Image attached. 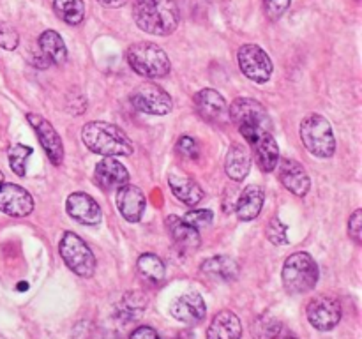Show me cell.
Instances as JSON below:
<instances>
[{
    "instance_id": "6da1fadb",
    "label": "cell",
    "mask_w": 362,
    "mask_h": 339,
    "mask_svg": "<svg viewBox=\"0 0 362 339\" xmlns=\"http://www.w3.org/2000/svg\"><path fill=\"white\" fill-rule=\"evenodd\" d=\"M133 18L141 30L159 37L179 27V9L173 0H133Z\"/></svg>"
},
{
    "instance_id": "7a4b0ae2",
    "label": "cell",
    "mask_w": 362,
    "mask_h": 339,
    "mask_svg": "<svg viewBox=\"0 0 362 339\" xmlns=\"http://www.w3.org/2000/svg\"><path fill=\"white\" fill-rule=\"evenodd\" d=\"M81 140L88 150L105 157H117V155L127 157L133 154V143L129 136L115 124L101 122V120L85 124L81 129Z\"/></svg>"
},
{
    "instance_id": "3957f363",
    "label": "cell",
    "mask_w": 362,
    "mask_h": 339,
    "mask_svg": "<svg viewBox=\"0 0 362 339\" xmlns=\"http://www.w3.org/2000/svg\"><path fill=\"white\" fill-rule=\"evenodd\" d=\"M228 119L237 126L247 143L264 133H272V120L262 102L251 97H239L228 109Z\"/></svg>"
},
{
    "instance_id": "277c9868",
    "label": "cell",
    "mask_w": 362,
    "mask_h": 339,
    "mask_svg": "<svg viewBox=\"0 0 362 339\" xmlns=\"http://www.w3.org/2000/svg\"><path fill=\"white\" fill-rule=\"evenodd\" d=\"M318 265L310 253L297 251L290 254L283 265V286L292 295L308 293L317 286L318 282Z\"/></svg>"
},
{
    "instance_id": "5b68a950",
    "label": "cell",
    "mask_w": 362,
    "mask_h": 339,
    "mask_svg": "<svg viewBox=\"0 0 362 339\" xmlns=\"http://www.w3.org/2000/svg\"><path fill=\"white\" fill-rule=\"evenodd\" d=\"M300 140L315 157L327 159L336 152V138L329 120L320 113H310L300 122Z\"/></svg>"
},
{
    "instance_id": "8992f818",
    "label": "cell",
    "mask_w": 362,
    "mask_h": 339,
    "mask_svg": "<svg viewBox=\"0 0 362 339\" xmlns=\"http://www.w3.org/2000/svg\"><path fill=\"white\" fill-rule=\"evenodd\" d=\"M127 62L131 69L145 78H165L170 73L168 55L163 48H159L154 42H136L127 49Z\"/></svg>"
},
{
    "instance_id": "52a82bcc",
    "label": "cell",
    "mask_w": 362,
    "mask_h": 339,
    "mask_svg": "<svg viewBox=\"0 0 362 339\" xmlns=\"http://www.w3.org/2000/svg\"><path fill=\"white\" fill-rule=\"evenodd\" d=\"M60 256H62L64 263L67 268L74 272L80 278H90L95 272V256L87 246L80 235L73 232L64 233L62 240H60Z\"/></svg>"
},
{
    "instance_id": "ba28073f",
    "label": "cell",
    "mask_w": 362,
    "mask_h": 339,
    "mask_svg": "<svg viewBox=\"0 0 362 339\" xmlns=\"http://www.w3.org/2000/svg\"><path fill=\"white\" fill-rule=\"evenodd\" d=\"M131 102L134 108L148 115H168L173 108V101L168 92L152 81H144L131 92Z\"/></svg>"
},
{
    "instance_id": "9c48e42d",
    "label": "cell",
    "mask_w": 362,
    "mask_h": 339,
    "mask_svg": "<svg viewBox=\"0 0 362 339\" xmlns=\"http://www.w3.org/2000/svg\"><path fill=\"white\" fill-rule=\"evenodd\" d=\"M239 66L246 78L257 83H265L272 76V62L264 48L257 44H244L239 49Z\"/></svg>"
},
{
    "instance_id": "30bf717a",
    "label": "cell",
    "mask_w": 362,
    "mask_h": 339,
    "mask_svg": "<svg viewBox=\"0 0 362 339\" xmlns=\"http://www.w3.org/2000/svg\"><path fill=\"white\" fill-rule=\"evenodd\" d=\"M306 314L310 323L317 331L327 332L332 331L339 323V320H341V306H339L338 299H334V297L320 295L315 297L308 304Z\"/></svg>"
},
{
    "instance_id": "8fae6325",
    "label": "cell",
    "mask_w": 362,
    "mask_h": 339,
    "mask_svg": "<svg viewBox=\"0 0 362 339\" xmlns=\"http://www.w3.org/2000/svg\"><path fill=\"white\" fill-rule=\"evenodd\" d=\"M34 210V198L18 184H0V212L11 218H27Z\"/></svg>"
},
{
    "instance_id": "7c38bea8",
    "label": "cell",
    "mask_w": 362,
    "mask_h": 339,
    "mask_svg": "<svg viewBox=\"0 0 362 339\" xmlns=\"http://www.w3.org/2000/svg\"><path fill=\"white\" fill-rule=\"evenodd\" d=\"M194 108H197L198 115L209 124L214 126H221L228 120V108H226V101L218 90L214 88H204L194 95Z\"/></svg>"
},
{
    "instance_id": "4fadbf2b",
    "label": "cell",
    "mask_w": 362,
    "mask_h": 339,
    "mask_svg": "<svg viewBox=\"0 0 362 339\" xmlns=\"http://www.w3.org/2000/svg\"><path fill=\"white\" fill-rule=\"evenodd\" d=\"M27 120L30 122V126L34 127L35 134H37L39 141H41L42 148H45L46 155H48L49 161L55 166H60L64 161V145L60 140L59 133L55 131V127L48 122L46 119H42L37 113H28Z\"/></svg>"
},
{
    "instance_id": "5bb4252c",
    "label": "cell",
    "mask_w": 362,
    "mask_h": 339,
    "mask_svg": "<svg viewBox=\"0 0 362 339\" xmlns=\"http://www.w3.org/2000/svg\"><path fill=\"white\" fill-rule=\"evenodd\" d=\"M170 311H172V316L175 320L182 321L186 325H197L207 314V306H205V300L200 293L189 292L177 297Z\"/></svg>"
},
{
    "instance_id": "9a60e30c",
    "label": "cell",
    "mask_w": 362,
    "mask_h": 339,
    "mask_svg": "<svg viewBox=\"0 0 362 339\" xmlns=\"http://www.w3.org/2000/svg\"><path fill=\"white\" fill-rule=\"evenodd\" d=\"M94 180L103 191L120 189L122 186L129 184V172L115 157H103L95 165Z\"/></svg>"
},
{
    "instance_id": "2e32d148",
    "label": "cell",
    "mask_w": 362,
    "mask_h": 339,
    "mask_svg": "<svg viewBox=\"0 0 362 339\" xmlns=\"http://www.w3.org/2000/svg\"><path fill=\"white\" fill-rule=\"evenodd\" d=\"M66 210L74 221L85 226H95L101 222V207L98 201L87 193H73L69 194L66 201Z\"/></svg>"
},
{
    "instance_id": "e0dca14e",
    "label": "cell",
    "mask_w": 362,
    "mask_h": 339,
    "mask_svg": "<svg viewBox=\"0 0 362 339\" xmlns=\"http://www.w3.org/2000/svg\"><path fill=\"white\" fill-rule=\"evenodd\" d=\"M279 180L283 186L296 196L304 198L310 193L311 179L306 173L304 166L300 162L293 161V159H283L279 165Z\"/></svg>"
},
{
    "instance_id": "ac0fdd59",
    "label": "cell",
    "mask_w": 362,
    "mask_h": 339,
    "mask_svg": "<svg viewBox=\"0 0 362 339\" xmlns=\"http://www.w3.org/2000/svg\"><path fill=\"white\" fill-rule=\"evenodd\" d=\"M145 194L140 187L133 184H126L120 189H117V207L122 218L129 222H138L145 210Z\"/></svg>"
},
{
    "instance_id": "d6986e66",
    "label": "cell",
    "mask_w": 362,
    "mask_h": 339,
    "mask_svg": "<svg viewBox=\"0 0 362 339\" xmlns=\"http://www.w3.org/2000/svg\"><path fill=\"white\" fill-rule=\"evenodd\" d=\"M250 145L262 172L265 173L274 172L276 166H278L279 162V147L274 134L264 133L262 136H258L257 140L251 141Z\"/></svg>"
},
{
    "instance_id": "ffe728a7",
    "label": "cell",
    "mask_w": 362,
    "mask_h": 339,
    "mask_svg": "<svg viewBox=\"0 0 362 339\" xmlns=\"http://www.w3.org/2000/svg\"><path fill=\"white\" fill-rule=\"evenodd\" d=\"M243 323L232 311H219L207 328V339H240Z\"/></svg>"
},
{
    "instance_id": "44dd1931",
    "label": "cell",
    "mask_w": 362,
    "mask_h": 339,
    "mask_svg": "<svg viewBox=\"0 0 362 339\" xmlns=\"http://www.w3.org/2000/svg\"><path fill=\"white\" fill-rule=\"evenodd\" d=\"M168 184L172 193L187 207H194L204 200V189L191 177L182 175V173H170Z\"/></svg>"
},
{
    "instance_id": "7402d4cb",
    "label": "cell",
    "mask_w": 362,
    "mask_h": 339,
    "mask_svg": "<svg viewBox=\"0 0 362 339\" xmlns=\"http://www.w3.org/2000/svg\"><path fill=\"white\" fill-rule=\"evenodd\" d=\"M265 203V193L260 186H247L237 200L235 214L240 221H253L260 215Z\"/></svg>"
},
{
    "instance_id": "603a6c76",
    "label": "cell",
    "mask_w": 362,
    "mask_h": 339,
    "mask_svg": "<svg viewBox=\"0 0 362 339\" xmlns=\"http://www.w3.org/2000/svg\"><path fill=\"white\" fill-rule=\"evenodd\" d=\"M166 226H168V232L172 235L173 242L177 244V247L182 251H194L200 246V233L194 226L187 225L182 218H175V215H170L166 219Z\"/></svg>"
},
{
    "instance_id": "cb8c5ba5",
    "label": "cell",
    "mask_w": 362,
    "mask_h": 339,
    "mask_svg": "<svg viewBox=\"0 0 362 339\" xmlns=\"http://www.w3.org/2000/svg\"><path fill=\"white\" fill-rule=\"evenodd\" d=\"M226 175L233 180V182H243L247 177L251 170V154L244 145L233 143L230 147L228 154H226L225 162Z\"/></svg>"
},
{
    "instance_id": "d4e9b609",
    "label": "cell",
    "mask_w": 362,
    "mask_h": 339,
    "mask_svg": "<svg viewBox=\"0 0 362 339\" xmlns=\"http://www.w3.org/2000/svg\"><path fill=\"white\" fill-rule=\"evenodd\" d=\"M200 268L205 275L218 279V281H233L239 275V263L225 254L209 258L200 265Z\"/></svg>"
},
{
    "instance_id": "484cf974",
    "label": "cell",
    "mask_w": 362,
    "mask_h": 339,
    "mask_svg": "<svg viewBox=\"0 0 362 339\" xmlns=\"http://www.w3.org/2000/svg\"><path fill=\"white\" fill-rule=\"evenodd\" d=\"M37 44H39V52L45 55V59L48 60L49 66H52V64L60 66V64L66 62L67 59L66 42H64V39L60 37L55 30L42 32Z\"/></svg>"
},
{
    "instance_id": "4316f807",
    "label": "cell",
    "mask_w": 362,
    "mask_h": 339,
    "mask_svg": "<svg viewBox=\"0 0 362 339\" xmlns=\"http://www.w3.org/2000/svg\"><path fill=\"white\" fill-rule=\"evenodd\" d=\"M136 268H138V274L148 282V285H161L165 281V275H166V268L165 263L159 256L152 253H144L136 261Z\"/></svg>"
},
{
    "instance_id": "83f0119b",
    "label": "cell",
    "mask_w": 362,
    "mask_h": 339,
    "mask_svg": "<svg viewBox=\"0 0 362 339\" xmlns=\"http://www.w3.org/2000/svg\"><path fill=\"white\" fill-rule=\"evenodd\" d=\"M53 11L67 25H80L85 16L83 0H53Z\"/></svg>"
},
{
    "instance_id": "f1b7e54d",
    "label": "cell",
    "mask_w": 362,
    "mask_h": 339,
    "mask_svg": "<svg viewBox=\"0 0 362 339\" xmlns=\"http://www.w3.org/2000/svg\"><path fill=\"white\" fill-rule=\"evenodd\" d=\"M141 313H144L141 293H127L120 302V307L117 309V318L122 323H131V321H136L141 316Z\"/></svg>"
},
{
    "instance_id": "f546056e",
    "label": "cell",
    "mask_w": 362,
    "mask_h": 339,
    "mask_svg": "<svg viewBox=\"0 0 362 339\" xmlns=\"http://www.w3.org/2000/svg\"><path fill=\"white\" fill-rule=\"evenodd\" d=\"M32 154V148L27 145H13L7 152V159H9V166L18 177H25L27 173V161Z\"/></svg>"
},
{
    "instance_id": "4dcf8cb0",
    "label": "cell",
    "mask_w": 362,
    "mask_h": 339,
    "mask_svg": "<svg viewBox=\"0 0 362 339\" xmlns=\"http://www.w3.org/2000/svg\"><path fill=\"white\" fill-rule=\"evenodd\" d=\"M281 331V323L276 318L260 316L253 325L255 339H274Z\"/></svg>"
},
{
    "instance_id": "1f68e13d",
    "label": "cell",
    "mask_w": 362,
    "mask_h": 339,
    "mask_svg": "<svg viewBox=\"0 0 362 339\" xmlns=\"http://www.w3.org/2000/svg\"><path fill=\"white\" fill-rule=\"evenodd\" d=\"M267 239L272 244H278V246H285L288 244V237H286V226L283 225L279 218H272L271 222L267 226Z\"/></svg>"
},
{
    "instance_id": "d6a6232c",
    "label": "cell",
    "mask_w": 362,
    "mask_h": 339,
    "mask_svg": "<svg viewBox=\"0 0 362 339\" xmlns=\"http://www.w3.org/2000/svg\"><path fill=\"white\" fill-rule=\"evenodd\" d=\"M290 4H292V0H264V11L269 20L276 21L286 13Z\"/></svg>"
},
{
    "instance_id": "836d02e7",
    "label": "cell",
    "mask_w": 362,
    "mask_h": 339,
    "mask_svg": "<svg viewBox=\"0 0 362 339\" xmlns=\"http://www.w3.org/2000/svg\"><path fill=\"white\" fill-rule=\"evenodd\" d=\"M182 219L187 222V225L194 226V228L198 230L202 228V226H211L214 215H212L211 210H191L187 212Z\"/></svg>"
},
{
    "instance_id": "e575fe53",
    "label": "cell",
    "mask_w": 362,
    "mask_h": 339,
    "mask_svg": "<svg viewBox=\"0 0 362 339\" xmlns=\"http://www.w3.org/2000/svg\"><path fill=\"white\" fill-rule=\"evenodd\" d=\"M18 42H20V35H18L16 28H13L7 23L0 25V48L14 49Z\"/></svg>"
},
{
    "instance_id": "d590c367",
    "label": "cell",
    "mask_w": 362,
    "mask_h": 339,
    "mask_svg": "<svg viewBox=\"0 0 362 339\" xmlns=\"http://www.w3.org/2000/svg\"><path fill=\"white\" fill-rule=\"evenodd\" d=\"M177 152L186 159H197L200 155V147L191 136H182L177 141Z\"/></svg>"
},
{
    "instance_id": "8d00e7d4",
    "label": "cell",
    "mask_w": 362,
    "mask_h": 339,
    "mask_svg": "<svg viewBox=\"0 0 362 339\" xmlns=\"http://www.w3.org/2000/svg\"><path fill=\"white\" fill-rule=\"evenodd\" d=\"M349 235L354 242L361 244L362 242V210L357 208L349 219Z\"/></svg>"
},
{
    "instance_id": "74e56055",
    "label": "cell",
    "mask_w": 362,
    "mask_h": 339,
    "mask_svg": "<svg viewBox=\"0 0 362 339\" xmlns=\"http://www.w3.org/2000/svg\"><path fill=\"white\" fill-rule=\"evenodd\" d=\"M129 339H159V334L156 332V328L148 327V325H140L131 332Z\"/></svg>"
},
{
    "instance_id": "f35d334b",
    "label": "cell",
    "mask_w": 362,
    "mask_h": 339,
    "mask_svg": "<svg viewBox=\"0 0 362 339\" xmlns=\"http://www.w3.org/2000/svg\"><path fill=\"white\" fill-rule=\"evenodd\" d=\"M101 6L105 7H112V9H117V7H122L127 0H98Z\"/></svg>"
},
{
    "instance_id": "ab89813d",
    "label": "cell",
    "mask_w": 362,
    "mask_h": 339,
    "mask_svg": "<svg viewBox=\"0 0 362 339\" xmlns=\"http://www.w3.org/2000/svg\"><path fill=\"white\" fill-rule=\"evenodd\" d=\"M2 182H4V173L0 172V184H2Z\"/></svg>"
},
{
    "instance_id": "60d3db41",
    "label": "cell",
    "mask_w": 362,
    "mask_h": 339,
    "mask_svg": "<svg viewBox=\"0 0 362 339\" xmlns=\"http://www.w3.org/2000/svg\"><path fill=\"white\" fill-rule=\"evenodd\" d=\"M285 339H297V338H285Z\"/></svg>"
}]
</instances>
